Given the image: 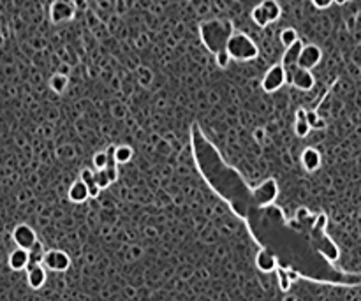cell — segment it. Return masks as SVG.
I'll use <instances>...</instances> for the list:
<instances>
[{
  "label": "cell",
  "instance_id": "cell-10",
  "mask_svg": "<svg viewBox=\"0 0 361 301\" xmlns=\"http://www.w3.org/2000/svg\"><path fill=\"white\" fill-rule=\"evenodd\" d=\"M301 48H303V42H301L300 39L295 42V44L285 48V53L282 57V63H280V65L284 67L285 74H289L292 69H296V63H298V57H300Z\"/></svg>",
  "mask_w": 361,
  "mask_h": 301
},
{
  "label": "cell",
  "instance_id": "cell-28",
  "mask_svg": "<svg viewBox=\"0 0 361 301\" xmlns=\"http://www.w3.org/2000/svg\"><path fill=\"white\" fill-rule=\"evenodd\" d=\"M79 180H81L83 183H90V181H94V171L92 169H81V173H79Z\"/></svg>",
  "mask_w": 361,
  "mask_h": 301
},
{
  "label": "cell",
  "instance_id": "cell-25",
  "mask_svg": "<svg viewBox=\"0 0 361 301\" xmlns=\"http://www.w3.org/2000/svg\"><path fill=\"white\" fill-rule=\"evenodd\" d=\"M94 166H95V171L106 169V166H108V155H106V152L95 153L94 155Z\"/></svg>",
  "mask_w": 361,
  "mask_h": 301
},
{
  "label": "cell",
  "instance_id": "cell-32",
  "mask_svg": "<svg viewBox=\"0 0 361 301\" xmlns=\"http://www.w3.org/2000/svg\"><path fill=\"white\" fill-rule=\"evenodd\" d=\"M307 118V111L305 109H298L296 111V120H305Z\"/></svg>",
  "mask_w": 361,
  "mask_h": 301
},
{
  "label": "cell",
  "instance_id": "cell-21",
  "mask_svg": "<svg viewBox=\"0 0 361 301\" xmlns=\"http://www.w3.org/2000/svg\"><path fill=\"white\" fill-rule=\"evenodd\" d=\"M305 120L310 125V129H324V127H326V120L321 118L314 111H307V118H305Z\"/></svg>",
  "mask_w": 361,
  "mask_h": 301
},
{
  "label": "cell",
  "instance_id": "cell-29",
  "mask_svg": "<svg viewBox=\"0 0 361 301\" xmlns=\"http://www.w3.org/2000/svg\"><path fill=\"white\" fill-rule=\"evenodd\" d=\"M312 4L317 9H328V7L333 6V0H312Z\"/></svg>",
  "mask_w": 361,
  "mask_h": 301
},
{
  "label": "cell",
  "instance_id": "cell-14",
  "mask_svg": "<svg viewBox=\"0 0 361 301\" xmlns=\"http://www.w3.org/2000/svg\"><path fill=\"white\" fill-rule=\"evenodd\" d=\"M301 164L307 171H315L321 166V153L314 148H307L301 153Z\"/></svg>",
  "mask_w": 361,
  "mask_h": 301
},
{
  "label": "cell",
  "instance_id": "cell-3",
  "mask_svg": "<svg viewBox=\"0 0 361 301\" xmlns=\"http://www.w3.org/2000/svg\"><path fill=\"white\" fill-rule=\"evenodd\" d=\"M284 83H285V71H284V67L280 65V63H275V65H272L266 71L263 81H261V86H263L264 92L273 94V92H277L279 88H282Z\"/></svg>",
  "mask_w": 361,
  "mask_h": 301
},
{
  "label": "cell",
  "instance_id": "cell-31",
  "mask_svg": "<svg viewBox=\"0 0 361 301\" xmlns=\"http://www.w3.org/2000/svg\"><path fill=\"white\" fill-rule=\"evenodd\" d=\"M104 171H106V174H108V178H109L111 183H113V181H117V178H118V171H117V168H106Z\"/></svg>",
  "mask_w": 361,
  "mask_h": 301
},
{
  "label": "cell",
  "instance_id": "cell-9",
  "mask_svg": "<svg viewBox=\"0 0 361 301\" xmlns=\"http://www.w3.org/2000/svg\"><path fill=\"white\" fill-rule=\"evenodd\" d=\"M277 192H279L277 190V183L273 180H268L254 190V197H256V201L259 204H269L277 197Z\"/></svg>",
  "mask_w": 361,
  "mask_h": 301
},
{
  "label": "cell",
  "instance_id": "cell-12",
  "mask_svg": "<svg viewBox=\"0 0 361 301\" xmlns=\"http://www.w3.org/2000/svg\"><path fill=\"white\" fill-rule=\"evenodd\" d=\"M9 266L14 271H21L29 266V250H23V248H16L11 252L9 256Z\"/></svg>",
  "mask_w": 361,
  "mask_h": 301
},
{
  "label": "cell",
  "instance_id": "cell-23",
  "mask_svg": "<svg viewBox=\"0 0 361 301\" xmlns=\"http://www.w3.org/2000/svg\"><path fill=\"white\" fill-rule=\"evenodd\" d=\"M94 181L99 189H106L111 185V181H109V178H108V174H106L104 169H101V171H94Z\"/></svg>",
  "mask_w": 361,
  "mask_h": 301
},
{
  "label": "cell",
  "instance_id": "cell-5",
  "mask_svg": "<svg viewBox=\"0 0 361 301\" xmlns=\"http://www.w3.org/2000/svg\"><path fill=\"white\" fill-rule=\"evenodd\" d=\"M285 81H289L292 86H296L298 90H303V92H308V90L314 88L315 85V79H314V74L310 71H305V69H292L289 74H285Z\"/></svg>",
  "mask_w": 361,
  "mask_h": 301
},
{
  "label": "cell",
  "instance_id": "cell-6",
  "mask_svg": "<svg viewBox=\"0 0 361 301\" xmlns=\"http://www.w3.org/2000/svg\"><path fill=\"white\" fill-rule=\"evenodd\" d=\"M13 240L14 243L18 245V248H23V250H30L34 247V243L37 241V236H35V231L27 224H19L14 227L13 231Z\"/></svg>",
  "mask_w": 361,
  "mask_h": 301
},
{
  "label": "cell",
  "instance_id": "cell-8",
  "mask_svg": "<svg viewBox=\"0 0 361 301\" xmlns=\"http://www.w3.org/2000/svg\"><path fill=\"white\" fill-rule=\"evenodd\" d=\"M42 263L46 264V268H50L51 271H65L71 266V257L62 250H50L44 253Z\"/></svg>",
  "mask_w": 361,
  "mask_h": 301
},
{
  "label": "cell",
  "instance_id": "cell-26",
  "mask_svg": "<svg viewBox=\"0 0 361 301\" xmlns=\"http://www.w3.org/2000/svg\"><path fill=\"white\" fill-rule=\"evenodd\" d=\"M277 275H279V287H280V291H289L291 289V280H289V276H287V273L284 271V269H279L277 271Z\"/></svg>",
  "mask_w": 361,
  "mask_h": 301
},
{
  "label": "cell",
  "instance_id": "cell-11",
  "mask_svg": "<svg viewBox=\"0 0 361 301\" xmlns=\"http://www.w3.org/2000/svg\"><path fill=\"white\" fill-rule=\"evenodd\" d=\"M29 273H27V282L32 289H41L46 282V271L41 264L37 266H29Z\"/></svg>",
  "mask_w": 361,
  "mask_h": 301
},
{
  "label": "cell",
  "instance_id": "cell-20",
  "mask_svg": "<svg viewBox=\"0 0 361 301\" xmlns=\"http://www.w3.org/2000/svg\"><path fill=\"white\" fill-rule=\"evenodd\" d=\"M296 41H298V32H296L295 29L287 27V29H284L282 32H280V42H282L285 48L295 44Z\"/></svg>",
  "mask_w": 361,
  "mask_h": 301
},
{
  "label": "cell",
  "instance_id": "cell-15",
  "mask_svg": "<svg viewBox=\"0 0 361 301\" xmlns=\"http://www.w3.org/2000/svg\"><path fill=\"white\" fill-rule=\"evenodd\" d=\"M259 7H261V11L264 13V16H266L268 23L277 21V19L280 18V13H282L277 0H263V2L259 4Z\"/></svg>",
  "mask_w": 361,
  "mask_h": 301
},
{
  "label": "cell",
  "instance_id": "cell-7",
  "mask_svg": "<svg viewBox=\"0 0 361 301\" xmlns=\"http://www.w3.org/2000/svg\"><path fill=\"white\" fill-rule=\"evenodd\" d=\"M50 16L53 23H62V21H69L74 16V6L71 0H55L51 4L50 9Z\"/></svg>",
  "mask_w": 361,
  "mask_h": 301
},
{
  "label": "cell",
  "instance_id": "cell-22",
  "mask_svg": "<svg viewBox=\"0 0 361 301\" xmlns=\"http://www.w3.org/2000/svg\"><path fill=\"white\" fill-rule=\"evenodd\" d=\"M251 18H252V21L256 23L257 27H261V29H264L266 25H269L268 19H266V16H264V13L261 11L259 4H257V6L251 11Z\"/></svg>",
  "mask_w": 361,
  "mask_h": 301
},
{
  "label": "cell",
  "instance_id": "cell-2",
  "mask_svg": "<svg viewBox=\"0 0 361 301\" xmlns=\"http://www.w3.org/2000/svg\"><path fill=\"white\" fill-rule=\"evenodd\" d=\"M225 51L231 57V60L236 62H251L254 58H257L259 55V48L256 42L249 37L243 32H235L229 37L228 44H225Z\"/></svg>",
  "mask_w": 361,
  "mask_h": 301
},
{
  "label": "cell",
  "instance_id": "cell-1",
  "mask_svg": "<svg viewBox=\"0 0 361 301\" xmlns=\"http://www.w3.org/2000/svg\"><path fill=\"white\" fill-rule=\"evenodd\" d=\"M235 34V25L231 19L225 18H213V19H205L199 25V35L203 44L208 48V51H212L213 55H217L219 51L225 50L229 37Z\"/></svg>",
  "mask_w": 361,
  "mask_h": 301
},
{
  "label": "cell",
  "instance_id": "cell-17",
  "mask_svg": "<svg viewBox=\"0 0 361 301\" xmlns=\"http://www.w3.org/2000/svg\"><path fill=\"white\" fill-rule=\"evenodd\" d=\"M44 253L46 252H44V248H42V243L37 240L34 243V247L29 250V266H37V264H41L42 259H44Z\"/></svg>",
  "mask_w": 361,
  "mask_h": 301
},
{
  "label": "cell",
  "instance_id": "cell-33",
  "mask_svg": "<svg viewBox=\"0 0 361 301\" xmlns=\"http://www.w3.org/2000/svg\"><path fill=\"white\" fill-rule=\"evenodd\" d=\"M347 2H352V0H333V4H336V6H346Z\"/></svg>",
  "mask_w": 361,
  "mask_h": 301
},
{
  "label": "cell",
  "instance_id": "cell-24",
  "mask_svg": "<svg viewBox=\"0 0 361 301\" xmlns=\"http://www.w3.org/2000/svg\"><path fill=\"white\" fill-rule=\"evenodd\" d=\"M310 130L312 129H310V125L307 124V120H296L295 132H296V136H298V137H307Z\"/></svg>",
  "mask_w": 361,
  "mask_h": 301
},
{
  "label": "cell",
  "instance_id": "cell-27",
  "mask_svg": "<svg viewBox=\"0 0 361 301\" xmlns=\"http://www.w3.org/2000/svg\"><path fill=\"white\" fill-rule=\"evenodd\" d=\"M215 62H217V65L220 67V69H225V67L231 63V57L228 55V51H219V53L215 55Z\"/></svg>",
  "mask_w": 361,
  "mask_h": 301
},
{
  "label": "cell",
  "instance_id": "cell-13",
  "mask_svg": "<svg viewBox=\"0 0 361 301\" xmlns=\"http://www.w3.org/2000/svg\"><path fill=\"white\" fill-rule=\"evenodd\" d=\"M256 266L263 273H269L277 268V259L269 250H261L256 257Z\"/></svg>",
  "mask_w": 361,
  "mask_h": 301
},
{
  "label": "cell",
  "instance_id": "cell-16",
  "mask_svg": "<svg viewBox=\"0 0 361 301\" xmlns=\"http://www.w3.org/2000/svg\"><path fill=\"white\" fill-rule=\"evenodd\" d=\"M69 199L73 203H83V201L88 199V189H86V183H83L81 180L74 181L69 189Z\"/></svg>",
  "mask_w": 361,
  "mask_h": 301
},
{
  "label": "cell",
  "instance_id": "cell-30",
  "mask_svg": "<svg viewBox=\"0 0 361 301\" xmlns=\"http://www.w3.org/2000/svg\"><path fill=\"white\" fill-rule=\"evenodd\" d=\"M86 189H88V197H97V194L101 192V189L95 185V181H90V183H86Z\"/></svg>",
  "mask_w": 361,
  "mask_h": 301
},
{
  "label": "cell",
  "instance_id": "cell-19",
  "mask_svg": "<svg viewBox=\"0 0 361 301\" xmlns=\"http://www.w3.org/2000/svg\"><path fill=\"white\" fill-rule=\"evenodd\" d=\"M130 158H132V148H130V146L122 145L115 148V160H117L118 164H127Z\"/></svg>",
  "mask_w": 361,
  "mask_h": 301
},
{
  "label": "cell",
  "instance_id": "cell-18",
  "mask_svg": "<svg viewBox=\"0 0 361 301\" xmlns=\"http://www.w3.org/2000/svg\"><path fill=\"white\" fill-rule=\"evenodd\" d=\"M67 85H69V78L65 74H53L50 79V88L55 94H63L67 90Z\"/></svg>",
  "mask_w": 361,
  "mask_h": 301
},
{
  "label": "cell",
  "instance_id": "cell-4",
  "mask_svg": "<svg viewBox=\"0 0 361 301\" xmlns=\"http://www.w3.org/2000/svg\"><path fill=\"white\" fill-rule=\"evenodd\" d=\"M323 60V51H321L319 46L315 44H307L301 48L300 51V57H298V63L296 67L300 69H305V71H312L314 67H317Z\"/></svg>",
  "mask_w": 361,
  "mask_h": 301
}]
</instances>
